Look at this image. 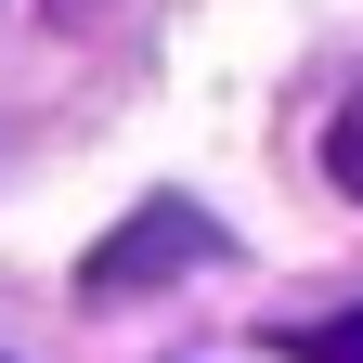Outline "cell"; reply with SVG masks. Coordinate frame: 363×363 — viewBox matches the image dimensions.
<instances>
[{"label":"cell","mask_w":363,"mask_h":363,"mask_svg":"<svg viewBox=\"0 0 363 363\" xmlns=\"http://www.w3.org/2000/svg\"><path fill=\"white\" fill-rule=\"evenodd\" d=\"M325 169H337V195L363 208V104H337V130H325Z\"/></svg>","instance_id":"cell-3"},{"label":"cell","mask_w":363,"mask_h":363,"mask_svg":"<svg viewBox=\"0 0 363 363\" xmlns=\"http://www.w3.org/2000/svg\"><path fill=\"white\" fill-rule=\"evenodd\" d=\"M272 363H363V311H325V325H272Z\"/></svg>","instance_id":"cell-2"},{"label":"cell","mask_w":363,"mask_h":363,"mask_svg":"<svg viewBox=\"0 0 363 363\" xmlns=\"http://www.w3.org/2000/svg\"><path fill=\"white\" fill-rule=\"evenodd\" d=\"M195 259H220V220L195 195H143L104 247L78 259V298H143V286H169V272H195Z\"/></svg>","instance_id":"cell-1"}]
</instances>
